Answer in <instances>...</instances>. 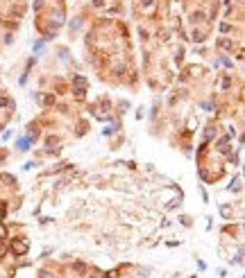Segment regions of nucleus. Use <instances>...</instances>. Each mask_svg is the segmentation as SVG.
I'll list each match as a JSON object with an SVG mask.
<instances>
[{"instance_id": "f257e3e1", "label": "nucleus", "mask_w": 245, "mask_h": 278, "mask_svg": "<svg viewBox=\"0 0 245 278\" xmlns=\"http://www.w3.org/2000/svg\"><path fill=\"white\" fill-rule=\"evenodd\" d=\"M27 251V242H14V253H25Z\"/></svg>"}]
</instances>
